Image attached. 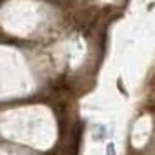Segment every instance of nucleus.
<instances>
[{
    "instance_id": "obj_1",
    "label": "nucleus",
    "mask_w": 155,
    "mask_h": 155,
    "mask_svg": "<svg viewBox=\"0 0 155 155\" xmlns=\"http://www.w3.org/2000/svg\"><path fill=\"white\" fill-rule=\"evenodd\" d=\"M108 155H113V146L110 144V148H108Z\"/></svg>"
}]
</instances>
